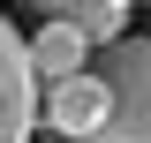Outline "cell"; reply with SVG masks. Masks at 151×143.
Instances as JSON below:
<instances>
[{
  "instance_id": "cell-1",
  "label": "cell",
  "mask_w": 151,
  "mask_h": 143,
  "mask_svg": "<svg viewBox=\"0 0 151 143\" xmlns=\"http://www.w3.org/2000/svg\"><path fill=\"white\" fill-rule=\"evenodd\" d=\"M91 75L106 83L113 113L91 143H151V38H121V45H98Z\"/></svg>"
},
{
  "instance_id": "cell-2",
  "label": "cell",
  "mask_w": 151,
  "mask_h": 143,
  "mask_svg": "<svg viewBox=\"0 0 151 143\" xmlns=\"http://www.w3.org/2000/svg\"><path fill=\"white\" fill-rule=\"evenodd\" d=\"M38 75H30V38L0 15V143H30L38 128Z\"/></svg>"
},
{
  "instance_id": "cell-3",
  "label": "cell",
  "mask_w": 151,
  "mask_h": 143,
  "mask_svg": "<svg viewBox=\"0 0 151 143\" xmlns=\"http://www.w3.org/2000/svg\"><path fill=\"white\" fill-rule=\"evenodd\" d=\"M106 113H113V98H106L98 75H68V83H53L38 98V128L60 136V143H91L98 128H106Z\"/></svg>"
},
{
  "instance_id": "cell-4",
  "label": "cell",
  "mask_w": 151,
  "mask_h": 143,
  "mask_svg": "<svg viewBox=\"0 0 151 143\" xmlns=\"http://www.w3.org/2000/svg\"><path fill=\"white\" fill-rule=\"evenodd\" d=\"M30 75H38V90L68 83V75H91V38L76 30L68 15H45L30 30Z\"/></svg>"
},
{
  "instance_id": "cell-5",
  "label": "cell",
  "mask_w": 151,
  "mask_h": 143,
  "mask_svg": "<svg viewBox=\"0 0 151 143\" xmlns=\"http://www.w3.org/2000/svg\"><path fill=\"white\" fill-rule=\"evenodd\" d=\"M38 8H45V15H76L83 0H38Z\"/></svg>"
}]
</instances>
